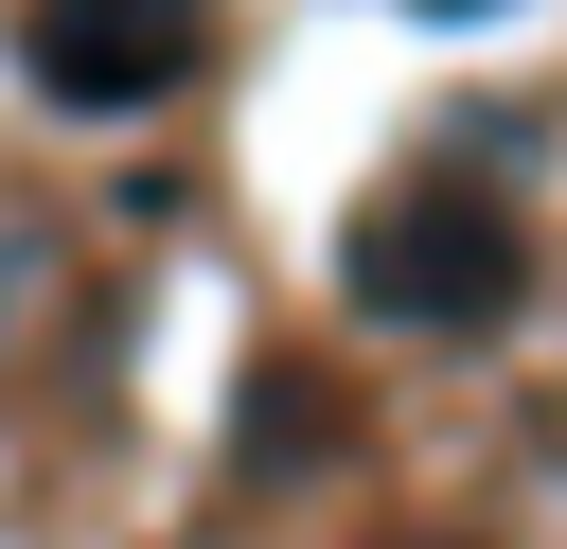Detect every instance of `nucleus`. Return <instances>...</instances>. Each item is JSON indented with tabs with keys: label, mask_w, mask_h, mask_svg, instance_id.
<instances>
[{
	"label": "nucleus",
	"mask_w": 567,
	"mask_h": 549,
	"mask_svg": "<svg viewBox=\"0 0 567 549\" xmlns=\"http://www.w3.org/2000/svg\"><path fill=\"white\" fill-rule=\"evenodd\" d=\"M425 18H496V0H425Z\"/></svg>",
	"instance_id": "3"
},
{
	"label": "nucleus",
	"mask_w": 567,
	"mask_h": 549,
	"mask_svg": "<svg viewBox=\"0 0 567 549\" xmlns=\"http://www.w3.org/2000/svg\"><path fill=\"white\" fill-rule=\"evenodd\" d=\"M195 35H213V0H35L18 18V53H35L53 106H159L195 71Z\"/></svg>",
	"instance_id": "2"
},
{
	"label": "nucleus",
	"mask_w": 567,
	"mask_h": 549,
	"mask_svg": "<svg viewBox=\"0 0 567 549\" xmlns=\"http://www.w3.org/2000/svg\"><path fill=\"white\" fill-rule=\"evenodd\" d=\"M0 301H18V248H0Z\"/></svg>",
	"instance_id": "4"
},
{
	"label": "nucleus",
	"mask_w": 567,
	"mask_h": 549,
	"mask_svg": "<svg viewBox=\"0 0 567 549\" xmlns=\"http://www.w3.org/2000/svg\"><path fill=\"white\" fill-rule=\"evenodd\" d=\"M354 301H372L390 336H496V319L532 301V248H514L478 195H408V213L354 230Z\"/></svg>",
	"instance_id": "1"
}]
</instances>
